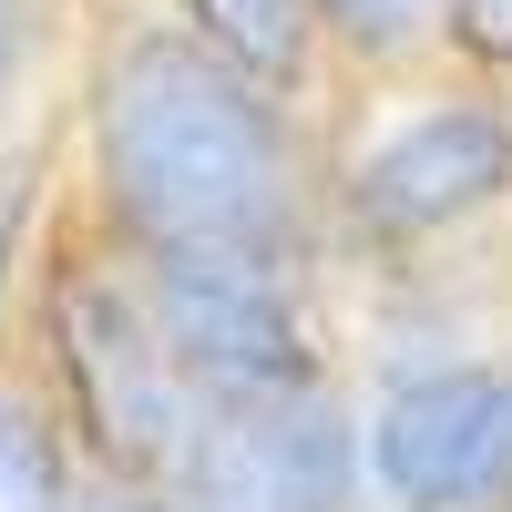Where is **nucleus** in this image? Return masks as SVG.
I'll list each match as a JSON object with an SVG mask.
<instances>
[{"label": "nucleus", "instance_id": "ddd939ff", "mask_svg": "<svg viewBox=\"0 0 512 512\" xmlns=\"http://www.w3.org/2000/svg\"><path fill=\"white\" fill-rule=\"evenodd\" d=\"M82 512H185V502L154 482H82Z\"/></svg>", "mask_w": 512, "mask_h": 512}, {"label": "nucleus", "instance_id": "7ed1b4c3", "mask_svg": "<svg viewBox=\"0 0 512 512\" xmlns=\"http://www.w3.org/2000/svg\"><path fill=\"white\" fill-rule=\"evenodd\" d=\"M512 205V103L492 82H451L420 93L410 113L369 123L359 154L328 175V216L338 236H359L369 256H410L441 246L461 226H482Z\"/></svg>", "mask_w": 512, "mask_h": 512}, {"label": "nucleus", "instance_id": "6e6552de", "mask_svg": "<svg viewBox=\"0 0 512 512\" xmlns=\"http://www.w3.org/2000/svg\"><path fill=\"white\" fill-rule=\"evenodd\" d=\"M82 451L21 359H0V512H82Z\"/></svg>", "mask_w": 512, "mask_h": 512}, {"label": "nucleus", "instance_id": "f257e3e1", "mask_svg": "<svg viewBox=\"0 0 512 512\" xmlns=\"http://www.w3.org/2000/svg\"><path fill=\"white\" fill-rule=\"evenodd\" d=\"M72 144H82L72 216L123 256H256V267L318 256L328 175L308 164L297 103L216 62L164 11H123L93 31Z\"/></svg>", "mask_w": 512, "mask_h": 512}, {"label": "nucleus", "instance_id": "423d86ee", "mask_svg": "<svg viewBox=\"0 0 512 512\" xmlns=\"http://www.w3.org/2000/svg\"><path fill=\"white\" fill-rule=\"evenodd\" d=\"M185 512H359L369 461H359V410L338 379L277 400H195V431L175 461Z\"/></svg>", "mask_w": 512, "mask_h": 512}, {"label": "nucleus", "instance_id": "f03ea898", "mask_svg": "<svg viewBox=\"0 0 512 512\" xmlns=\"http://www.w3.org/2000/svg\"><path fill=\"white\" fill-rule=\"evenodd\" d=\"M21 369L41 379V400L62 410V431L82 451L93 482H175L185 431H195V390L175 349L154 328V297L134 277V256L113 236H93L62 205L52 236L31 256V287H21Z\"/></svg>", "mask_w": 512, "mask_h": 512}, {"label": "nucleus", "instance_id": "9b49d317", "mask_svg": "<svg viewBox=\"0 0 512 512\" xmlns=\"http://www.w3.org/2000/svg\"><path fill=\"white\" fill-rule=\"evenodd\" d=\"M441 52L472 72H512V0H441Z\"/></svg>", "mask_w": 512, "mask_h": 512}, {"label": "nucleus", "instance_id": "f8f14e48", "mask_svg": "<svg viewBox=\"0 0 512 512\" xmlns=\"http://www.w3.org/2000/svg\"><path fill=\"white\" fill-rule=\"evenodd\" d=\"M41 41H52V0H0V123H11L21 93H31Z\"/></svg>", "mask_w": 512, "mask_h": 512}, {"label": "nucleus", "instance_id": "20e7f679", "mask_svg": "<svg viewBox=\"0 0 512 512\" xmlns=\"http://www.w3.org/2000/svg\"><path fill=\"white\" fill-rule=\"evenodd\" d=\"M154 328L195 400H277L328 379V338L308 318V267L256 256H134Z\"/></svg>", "mask_w": 512, "mask_h": 512}, {"label": "nucleus", "instance_id": "9d476101", "mask_svg": "<svg viewBox=\"0 0 512 512\" xmlns=\"http://www.w3.org/2000/svg\"><path fill=\"white\" fill-rule=\"evenodd\" d=\"M318 11V41L349 52L369 72H400L420 52H441V0H308Z\"/></svg>", "mask_w": 512, "mask_h": 512}, {"label": "nucleus", "instance_id": "1a4fd4ad", "mask_svg": "<svg viewBox=\"0 0 512 512\" xmlns=\"http://www.w3.org/2000/svg\"><path fill=\"white\" fill-rule=\"evenodd\" d=\"M41 236H52V154L31 134H0V359H11V318H21Z\"/></svg>", "mask_w": 512, "mask_h": 512}, {"label": "nucleus", "instance_id": "39448f33", "mask_svg": "<svg viewBox=\"0 0 512 512\" xmlns=\"http://www.w3.org/2000/svg\"><path fill=\"white\" fill-rule=\"evenodd\" d=\"M379 512H512V359H420L359 410Z\"/></svg>", "mask_w": 512, "mask_h": 512}, {"label": "nucleus", "instance_id": "0eeeda50", "mask_svg": "<svg viewBox=\"0 0 512 512\" xmlns=\"http://www.w3.org/2000/svg\"><path fill=\"white\" fill-rule=\"evenodd\" d=\"M164 21H185L216 62H236L246 82H267L277 103H297L318 82V11L308 0H164Z\"/></svg>", "mask_w": 512, "mask_h": 512}]
</instances>
